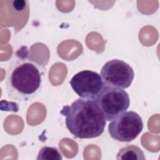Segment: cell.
Here are the masks:
<instances>
[{"label": "cell", "mask_w": 160, "mask_h": 160, "mask_svg": "<svg viewBox=\"0 0 160 160\" xmlns=\"http://www.w3.org/2000/svg\"><path fill=\"white\" fill-rule=\"evenodd\" d=\"M26 46L16 52L6 74L8 96L18 102L33 99L40 91L44 74V68L29 58Z\"/></svg>", "instance_id": "obj_1"}, {"label": "cell", "mask_w": 160, "mask_h": 160, "mask_svg": "<svg viewBox=\"0 0 160 160\" xmlns=\"http://www.w3.org/2000/svg\"><path fill=\"white\" fill-rule=\"evenodd\" d=\"M60 113L66 117L67 129L76 138H94L104 132L106 120L92 99L80 98L71 105L63 106Z\"/></svg>", "instance_id": "obj_2"}, {"label": "cell", "mask_w": 160, "mask_h": 160, "mask_svg": "<svg viewBox=\"0 0 160 160\" xmlns=\"http://www.w3.org/2000/svg\"><path fill=\"white\" fill-rule=\"evenodd\" d=\"M106 121H111L126 111L130 105L128 93L123 89L104 84L94 99Z\"/></svg>", "instance_id": "obj_3"}, {"label": "cell", "mask_w": 160, "mask_h": 160, "mask_svg": "<svg viewBox=\"0 0 160 160\" xmlns=\"http://www.w3.org/2000/svg\"><path fill=\"white\" fill-rule=\"evenodd\" d=\"M143 122L141 117L134 111H125L111 121L108 125L111 137L120 142H131L141 132Z\"/></svg>", "instance_id": "obj_4"}, {"label": "cell", "mask_w": 160, "mask_h": 160, "mask_svg": "<svg viewBox=\"0 0 160 160\" xmlns=\"http://www.w3.org/2000/svg\"><path fill=\"white\" fill-rule=\"evenodd\" d=\"M101 76L104 84L126 89L131 86L134 72L129 64L116 59L104 64L101 70Z\"/></svg>", "instance_id": "obj_5"}, {"label": "cell", "mask_w": 160, "mask_h": 160, "mask_svg": "<svg viewBox=\"0 0 160 160\" xmlns=\"http://www.w3.org/2000/svg\"><path fill=\"white\" fill-rule=\"evenodd\" d=\"M74 91L81 98L94 100L104 84L99 74L91 70H83L73 76L69 81Z\"/></svg>", "instance_id": "obj_6"}, {"label": "cell", "mask_w": 160, "mask_h": 160, "mask_svg": "<svg viewBox=\"0 0 160 160\" xmlns=\"http://www.w3.org/2000/svg\"><path fill=\"white\" fill-rule=\"evenodd\" d=\"M118 160H144L143 151L136 145H128L119 149L116 154Z\"/></svg>", "instance_id": "obj_7"}, {"label": "cell", "mask_w": 160, "mask_h": 160, "mask_svg": "<svg viewBox=\"0 0 160 160\" xmlns=\"http://www.w3.org/2000/svg\"><path fill=\"white\" fill-rule=\"evenodd\" d=\"M37 160H62V156L59 151L54 147L43 146L39 150Z\"/></svg>", "instance_id": "obj_8"}, {"label": "cell", "mask_w": 160, "mask_h": 160, "mask_svg": "<svg viewBox=\"0 0 160 160\" xmlns=\"http://www.w3.org/2000/svg\"><path fill=\"white\" fill-rule=\"evenodd\" d=\"M28 1H12V7L13 9L18 12H21L24 11Z\"/></svg>", "instance_id": "obj_9"}]
</instances>
